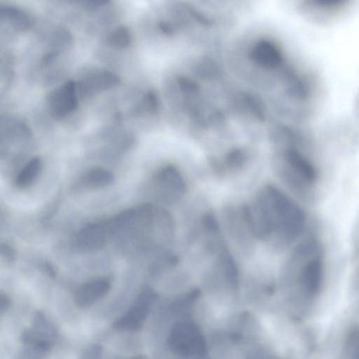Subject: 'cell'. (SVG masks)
Instances as JSON below:
<instances>
[{"instance_id": "9", "label": "cell", "mask_w": 359, "mask_h": 359, "mask_svg": "<svg viewBox=\"0 0 359 359\" xmlns=\"http://www.w3.org/2000/svg\"><path fill=\"white\" fill-rule=\"evenodd\" d=\"M104 242V230L102 226L97 225L84 229L76 238L77 246L83 250H93L100 248Z\"/></svg>"}, {"instance_id": "3", "label": "cell", "mask_w": 359, "mask_h": 359, "mask_svg": "<svg viewBox=\"0 0 359 359\" xmlns=\"http://www.w3.org/2000/svg\"><path fill=\"white\" fill-rule=\"evenodd\" d=\"M79 93L76 82L68 81L53 90L47 97V106L51 116L64 118L78 107Z\"/></svg>"}, {"instance_id": "5", "label": "cell", "mask_w": 359, "mask_h": 359, "mask_svg": "<svg viewBox=\"0 0 359 359\" xmlns=\"http://www.w3.org/2000/svg\"><path fill=\"white\" fill-rule=\"evenodd\" d=\"M153 297L151 291L143 292L133 306L115 323V327L130 331L139 329L146 318Z\"/></svg>"}, {"instance_id": "2", "label": "cell", "mask_w": 359, "mask_h": 359, "mask_svg": "<svg viewBox=\"0 0 359 359\" xmlns=\"http://www.w3.org/2000/svg\"><path fill=\"white\" fill-rule=\"evenodd\" d=\"M282 160L283 175L289 184L300 194L313 196L318 186V170L300 142L293 136L286 138Z\"/></svg>"}, {"instance_id": "1", "label": "cell", "mask_w": 359, "mask_h": 359, "mask_svg": "<svg viewBox=\"0 0 359 359\" xmlns=\"http://www.w3.org/2000/svg\"><path fill=\"white\" fill-rule=\"evenodd\" d=\"M249 217L253 233L262 238L273 235L283 245L302 234L307 220L297 204L273 187L266 189L255 209L249 208Z\"/></svg>"}, {"instance_id": "8", "label": "cell", "mask_w": 359, "mask_h": 359, "mask_svg": "<svg viewBox=\"0 0 359 359\" xmlns=\"http://www.w3.org/2000/svg\"><path fill=\"white\" fill-rule=\"evenodd\" d=\"M157 180L169 191L172 199H177L184 192V183L180 174L172 167H166L158 173Z\"/></svg>"}, {"instance_id": "12", "label": "cell", "mask_w": 359, "mask_h": 359, "mask_svg": "<svg viewBox=\"0 0 359 359\" xmlns=\"http://www.w3.org/2000/svg\"><path fill=\"white\" fill-rule=\"evenodd\" d=\"M132 41V34L124 26H119L112 30L107 36V43L114 48H125Z\"/></svg>"}, {"instance_id": "10", "label": "cell", "mask_w": 359, "mask_h": 359, "mask_svg": "<svg viewBox=\"0 0 359 359\" xmlns=\"http://www.w3.org/2000/svg\"><path fill=\"white\" fill-rule=\"evenodd\" d=\"M42 169V161L39 157L31 158L17 175L15 184L20 189L31 186L39 177Z\"/></svg>"}, {"instance_id": "13", "label": "cell", "mask_w": 359, "mask_h": 359, "mask_svg": "<svg viewBox=\"0 0 359 359\" xmlns=\"http://www.w3.org/2000/svg\"><path fill=\"white\" fill-rule=\"evenodd\" d=\"M346 348L348 359H359V327L354 328L349 333Z\"/></svg>"}, {"instance_id": "7", "label": "cell", "mask_w": 359, "mask_h": 359, "mask_svg": "<svg viewBox=\"0 0 359 359\" xmlns=\"http://www.w3.org/2000/svg\"><path fill=\"white\" fill-rule=\"evenodd\" d=\"M1 20L18 31L29 29L33 23L32 17L25 11L13 6H1Z\"/></svg>"}, {"instance_id": "11", "label": "cell", "mask_w": 359, "mask_h": 359, "mask_svg": "<svg viewBox=\"0 0 359 359\" xmlns=\"http://www.w3.org/2000/svg\"><path fill=\"white\" fill-rule=\"evenodd\" d=\"M113 181L112 173L100 167L90 169L84 174L81 180L83 185L89 189L103 188L111 184Z\"/></svg>"}, {"instance_id": "6", "label": "cell", "mask_w": 359, "mask_h": 359, "mask_svg": "<svg viewBox=\"0 0 359 359\" xmlns=\"http://www.w3.org/2000/svg\"><path fill=\"white\" fill-rule=\"evenodd\" d=\"M110 283L99 278L86 283L76 291L75 301L81 307H88L104 297L109 291Z\"/></svg>"}, {"instance_id": "4", "label": "cell", "mask_w": 359, "mask_h": 359, "mask_svg": "<svg viewBox=\"0 0 359 359\" xmlns=\"http://www.w3.org/2000/svg\"><path fill=\"white\" fill-rule=\"evenodd\" d=\"M119 82V78L113 72L95 69L86 74L76 85L79 95L86 97L110 89Z\"/></svg>"}]
</instances>
